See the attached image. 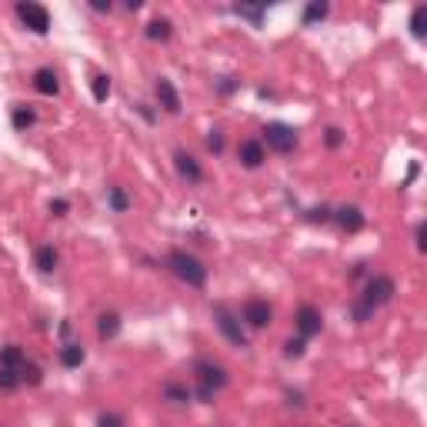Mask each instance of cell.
<instances>
[{"mask_svg": "<svg viewBox=\"0 0 427 427\" xmlns=\"http://www.w3.org/2000/svg\"><path fill=\"white\" fill-rule=\"evenodd\" d=\"M397 294V280L391 274H370L364 280V287H361V294L354 297L351 304V314L357 324H367V320L374 317V310H381L384 304H391Z\"/></svg>", "mask_w": 427, "mask_h": 427, "instance_id": "cell-1", "label": "cell"}, {"mask_svg": "<svg viewBox=\"0 0 427 427\" xmlns=\"http://www.w3.org/2000/svg\"><path fill=\"white\" fill-rule=\"evenodd\" d=\"M230 384L227 367L214 357H197L194 361V394H197L200 404H214V397L220 394Z\"/></svg>", "mask_w": 427, "mask_h": 427, "instance_id": "cell-2", "label": "cell"}, {"mask_svg": "<svg viewBox=\"0 0 427 427\" xmlns=\"http://www.w3.org/2000/svg\"><path fill=\"white\" fill-rule=\"evenodd\" d=\"M167 271L181 284H187V287H194V290H204L207 287V267H204V260L194 257L190 250H170L167 254Z\"/></svg>", "mask_w": 427, "mask_h": 427, "instance_id": "cell-3", "label": "cell"}, {"mask_svg": "<svg viewBox=\"0 0 427 427\" xmlns=\"http://www.w3.org/2000/svg\"><path fill=\"white\" fill-rule=\"evenodd\" d=\"M214 324H217V331L227 337L234 347H250V337H247V327L241 324V317H237V310H230L227 304H214Z\"/></svg>", "mask_w": 427, "mask_h": 427, "instance_id": "cell-4", "label": "cell"}, {"mask_svg": "<svg viewBox=\"0 0 427 427\" xmlns=\"http://www.w3.org/2000/svg\"><path fill=\"white\" fill-rule=\"evenodd\" d=\"M260 144L264 151H274V153H290L297 147V130L290 123H280V121H271L260 127Z\"/></svg>", "mask_w": 427, "mask_h": 427, "instance_id": "cell-5", "label": "cell"}, {"mask_svg": "<svg viewBox=\"0 0 427 427\" xmlns=\"http://www.w3.org/2000/svg\"><path fill=\"white\" fill-rule=\"evenodd\" d=\"M237 317H241L247 331H267L274 324V307L267 304L264 297H247L241 310H237Z\"/></svg>", "mask_w": 427, "mask_h": 427, "instance_id": "cell-6", "label": "cell"}, {"mask_svg": "<svg viewBox=\"0 0 427 427\" xmlns=\"http://www.w3.org/2000/svg\"><path fill=\"white\" fill-rule=\"evenodd\" d=\"M294 331H297V337H304V340L317 337L320 331H324V314H320V307H314V304L297 307V310H294Z\"/></svg>", "mask_w": 427, "mask_h": 427, "instance_id": "cell-7", "label": "cell"}, {"mask_svg": "<svg viewBox=\"0 0 427 427\" xmlns=\"http://www.w3.org/2000/svg\"><path fill=\"white\" fill-rule=\"evenodd\" d=\"M17 17H20V24L27 27V31L40 33L44 37L47 31H50V10H47L44 3H17Z\"/></svg>", "mask_w": 427, "mask_h": 427, "instance_id": "cell-8", "label": "cell"}, {"mask_svg": "<svg viewBox=\"0 0 427 427\" xmlns=\"http://www.w3.org/2000/svg\"><path fill=\"white\" fill-rule=\"evenodd\" d=\"M174 170L181 174V181H187V187H200L204 183V167L194 153L187 151H177L174 153Z\"/></svg>", "mask_w": 427, "mask_h": 427, "instance_id": "cell-9", "label": "cell"}, {"mask_svg": "<svg viewBox=\"0 0 427 427\" xmlns=\"http://www.w3.org/2000/svg\"><path fill=\"white\" fill-rule=\"evenodd\" d=\"M264 160H267V151H264V144L257 137H244L237 144V164L247 170H257L264 167Z\"/></svg>", "mask_w": 427, "mask_h": 427, "instance_id": "cell-10", "label": "cell"}, {"mask_svg": "<svg viewBox=\"0 0 427 427\" xmlns=\"http://www.w3.org/2000/svg\"><path fill=\"white\" fill-rule=\"evenodd\" d=\"M153 97H157V104H160V110L164 114H181V93H177V87L170 84L167 77H157V84H153Z\"/></svg>", "mask_w": 427, "mask_h": 427, "instance_id": "cell-11", "label": "cell"}, {"mask_svg": "<svg viewBox=\"0 0 427 427\" xmlns=\"http://www.w3.org/2000/svg\"><path fill=\"white\" fill-rule=\"evenodd\" d=\"M331 220H334L340 230H347V234H357V230L367 224L364 211H361L357 204H344V207H337V211L331 214Z\"/></svg>", "mask_w": 427, "mask_h": 427, "instance_id": "cell-12", "label": "cell"}, {"mask_svg": "<svg viewBox=\"0 0 427 427\" xmlns=\"http://www.w3.org/2000/svg\"><path fill=\"white\" fill-rule=\"evenodd\" d=\"M31 84L40 97H57V93H61V74H57L54 67H37Z\"/></svg>", "mask_w": 427, "mask_h": 427, "instance_id": "cell-13", "label": "cell"}, {"mask_svg": "<svg viewBox=\"0 0 427 427\" xmlns=\"http://www.w3.org/2000/svg\"><path fill=\"white\" fill-rule=\"evenodd\" d=\"M190 397H194V387H187L183 381H167L160 387V400H167L174 407H183V404H190Z\"/></svg>", "mask_w": 427, "mask_h": 427, "instance_id": "cell-14", "label": "cell"}, {"mask_svg": "<svg viewBox=\"0 0 427 427\" xmlns=\"http://www.w3.org/2000/svg\"><path fill=\"white\" fill-rule=\"evenodd\" d=\"M57 357H61V364L67 367V370H74V367H80L84 361H87V351H84V344H80V340H63L61 351H57Z\"/></svg>", "mask_w": 427, "mask_h": 427, "instance_id": "cell-15", "label": "cell"}, {"mask_svg": "<svg viewBox=\"0 0 427 427\" xmlns=\"http://www.w3.org/2000/svg\"><path fill=\"white\" fill-rule=\"evenodd\" d=\"M33 264H37V271H40V274H54V271H57V264H61L57 247H54V244H40L37 250H33Z\"/></svg>", "mask_w": 427, "mask_h": 427, "instance_id": "cell-16", "label": "cell"}, {"mask_svg": "<svg viewBox=\"0 0 427 427\" xmlns=\"http://www.w3.org/2000/svg\"><path fill=\"white\" fill-rule=\"evenodd\" d=\"M144 37H147L151 44H167L170 37H174V24H170L167 17H153L151 24L144 27Z\"/></svg>", "mask_w": 427, "mask_h": 427, "instance_id": "cell-17", "label": "cell"}, {"mask_svg": "<svg viewBox=\"0 0 427 427\" xmlns=\"http://www.w3.org/2000/svg\"><path fill=\"white\" fill-rule=\"evenodd\" d=\"M117 334H121V314L117 310H104L97 317V337L100 340H114Z\"/></svg>", "mask_w": 427, "mask_h": 427, "instance_id": "cell-18", "label": "cell"}, {"mask_svg": "<svg viewBox=\"0 0 427 427\" xmlns=\"http://www.w3.org/2000/svg\"><path fill=\"white\" fill-rule=\"evenodd\" d=\"M10 123H14V130H31L33 123H37V110L33 107H27V104H14L10 107Z\"/></svg>", "mask_w": 427, "mask_h": 427, "instance_id": "cell-19", "label": "cell"}, {"mask_svg": "<svg viewBox=\"0 0 427 427\" xmlns=\"http://www.w3.org/2000/svg\"><path fill=\"white\" fill-rule=\"evenodd\" d=\"M31 357L27 351L20 347V344H7V347H0V367H10V370H20V367L27 364Z\"/></svg>", "mask_w": 427, "mask_h": 427, "instance_id": "cell-20", "label": "cell"}, {"mask_svg": "<svg viewBox=\"0 0 427 427\" xmlns=\"http://www.w3.org/2000/svg\"><path fill=\"white\" fill-rule=\"evenodd\" d=\"M107 207H110L114 214L130 211V197H127V190H123L121 183H110V187H107Z\"/></svg>", "mask_w": 427, "mask_h": 427, "instance_id": "cell-21", "label": "cell"}, {"mask_svg": "<svg viewBox=\"0 0 427 427\" xmlns=\"http://www.w3.org/2000/svg\"><path fill=\"white\" fill-rule=\"evenodd\" d=\"M327 14H331V3H320V0H314V3H307V7H304L301 24H304V27H314V24H320Z\"/></svg>", "mask_w": 427, "mask_h": 427, "instance_id": "cell-22", "label": "cell"}, {"mask_svg": "<svg viewBox=\"0 0 427 427\" xmlns=\"http://www.w3.org/2000/svg\"><path fill=\"white\" fill-rule=\"evenodd\" d=\"M411 33L417 40H424V33H427V7L424 3H417L411 10Z\"/></svg>", "mask_w": 427, "mask_h": 427, "instance_id": "cell-23", "label": "cell"}, {"mask_svg": "<svg viewBox=\"0 0 427 427\" xmlns=\"http://www.w3.org/2000/svg\"><path fill=\"white\" fill-rule=\"evenodd\" d=\"M91 91H93V100H97V104H104L107 97H110V77H107V74H93Z\"/></svg>", "mask_w": 427, "mask_h": 427, "instance_id": "cell-24", "label": "cell"}, {"mask_svg": "<svg viewBox=\"0 0 427 427\" xmlns=\"http://www.w3.org/2000/svg\"><path fill=\"white\" fill-rule=\"evenodd\" d=\"M20 387V370H10V367H0V391L10 394Z\"/></svg>", "mask_w": 427, "mask_h": 427, "instance_id": "cell-25", "label": "cell"}, {"mask_svg": "<svg viewBox=\"0 0 427 427\" xmlns=\"http://www.w3.org/2000/svg\"><path fill=\"white\" fill-rule=\"evenodd\" d=\"M40 381H44V370L33 364V361H27V364L20 367V384H31V387H37Z\"/></svg>", "mask_w": 427, "mask_h": 427, "instance_id": "cell-26", "label": "cell"}, {"mask_svg": "<svg viewBox=\"0 0 427 427\" xmlns=\"http://www.w3.org/2000/svg\"><path fill=\"white\" fill-rule=\"evenodd\" d=\"M304 351H307L304 337H287L284 340V357H304Z\"/></svg>", "mask_w": 427, "mask_h": 427, "instance_id": "cell-27", "label": "cell"}, {"mask_svg": "<svg viewBox=\"0 0 427 427\" xmlns=\"http://www.w3.org/2000/svg\"><path fill=\"white\" fill-rule=\"evenodd\" d=\"M97 427H127V417L117 411H104L97 417Z\"/></svg>", "mask_w": 427, "mask_h": 427, "instance_id": "cell-28", "label": "cell"}, {"mask_svg": "<svg viewBox=\"0 0 427 427\" xmlns=\"http://www.w3.org/2000/svg\"><path fill=\"white\" fill-rule=\"evenodd\" d=\"M324 144H327V151H337V147L344 144V130H340V127H327V130H324Z\"/></svg>", "mask_w": 427, "mask_h": 427, "instance_id": "cell-29", "label": "cell"}, {"mask_svg": "<svg viewBox=\"0 0 427 427\" xmlns=\"http://www.w3.org/2000/svg\"><path fill=\"white\" fill-rule=\"evenodd\" d=\"M204 147L211 153H224V134H220V130H211V134L204 137Z\"/></svg>", "mask_w": 427, "mask_h": 427, "instance_id": "cell-30", "label": "cell"}, {"mask_svg": "<svg viewBox=\"0 0 427 427\" xmlns=\"http://www.w3.org/2000/svg\"><path fill=\"white\" fill-rule=\"evenodd\" d=\"M331 207H310V211H307V220H310V224H327V220H331Z\"/></svg>", "mask_w": 427, "mask_h": 427, "instance_id": "cell-31", "label": "cell"}, {"mask_svg": "<svg viewBox=\"0 0 427 427\" xmlns=\"http://www.w3.org/2000/svg\"><path fill=\"white\" fill-rule=\"evenodd\" d=\"M237 14L247 17V20H254V24H260V17H264V7H237Z\"/></svg>", "mask_w": 427, "mask_h": 427, "instance_id": "cell-32", "label": "cell"}, {"mask_svg": "<svg viewBox=\"0 0 427 427\" xmlns=\"http://www.w3.org/2000/svg\"><path fill=\"white\" fill-rule=\"evenodd\" d=\"M70 211V204H67V200L63 197H57V200H50V214H54V217H63V214Z\"/></svg>", "mask_w": 427, "mask_h": 427, "instance_id": "cell-33", "label": "cell"}, {"mask_svg": "<svg viewBox=\"0 0 427 427\" xmlns=\"http://www.w3.org/2000/svg\"><path fill=\"white\" fill-rule=\"evenodd\" d=\"M287 407H304V394H301V391H287Z\"/></svg>", "mask_w": 427, "mask_h": 427, "instance_id": "cell-34", "label": "cell"}, {"mask_svg": "<svg viewBox=\"0 0 427 427\" xmlns=\"http://www.w3.org/2000/svg\"><path fill=\"white\" fill-rule=\"evenodd\" d=\"M414 244H417V250H424V220L414 227Z\"/></svg>", "mask_w": 427, "mask_h": 427, "instance_id": "cell-35", "label": "cell"}, {"mask_svg": "<svg viewBox=\"0 0 427 427\" xmlns=\"http://www.w3.org/2000/svg\"><path fill=\"white\" fill-rule=\"evenodd\" d=\"M91 7H93V10H97V14H104V10H110V3H100V0H93Z\"/></svg>", "mask_w": 427, "mask_h": 427, "instance_id": "cell-36", "label": "cell"}, {"mask_svg": "<svg viewBox=\"0 0 427 427\" xmlns=\"http://www.w3.org/2000/svg\"><path fill=\"white\" fill-rule=\"evenodd\" d=\"M347 427H361V424H347Z\"/></svg>", "mask_w": 427, "mask_h": 427, "instance_id": "cell-37", "label": "cell"}]
</instances>
